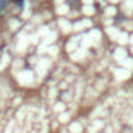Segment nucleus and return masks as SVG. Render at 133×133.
I'll return each mask as SVG.
<instances>
[{
    "label": "nucleus",
    "mask_w": 133,
    "mask_h": 133,
    "mask_svg": "<svg viewBox=\"0 0 133 133\" xmlns=\"http://www.w3.org/2000/svg\"><path fill=\"white\" fill-rule=\"evenodd\" d=\"M6 2H8V0H0V9H2V8L6 5Z\"/></svg>",
    "instance_id": "obj_1"
},
{
    "label": "nucleus",
    "mask_w": 133,
    "mask_h": 133,
    "mask_svg": "<svg viewBox=\"0 0 133 133\" xmlns=\"http://www.w3.org/2000/svg\"><path fill=\"white\" fill-rule=\"evenodd\" d=\"M16 2H17V3H20V2H22V0H16Z\"/></svg>",
    "instance_id": "obj_2"
}]
</instances>
